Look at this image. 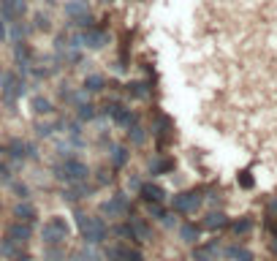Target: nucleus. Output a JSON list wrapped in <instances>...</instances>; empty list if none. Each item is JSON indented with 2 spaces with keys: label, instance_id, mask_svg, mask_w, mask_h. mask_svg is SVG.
I'll use <instances>...</instances> for the list:
<instances>
[{
  "label": "nucleus",
  "instance_id": "1",
  "mask_svg": "<svg viewBox=\"0 0 277 261\" xmlns=\"http://www.w3.org/2000/svg\"><path fill=\"white\" fill-rule=\"evenodd\" d=\"M68 234H71V226L63 215H52L41 229V237H44L46 247H60L65 239H68Z\"/></svg>",
  "mask_w": 277,
  "mask_h": 261
},
{
  "label": "nucleus",
  "instance_id": "2",
  "mask_svg": "<svg viewBox=\"0 0 277 261\" xmlns=\"http://www.w3.org/2000/svg\"><path fill=\"white\" fill-rule=\"evenodd\" d=\"M79 231H82V237L87 239L90 245L96 242H104L109 229H106V223L101 218H93V215H79Z\"/></svg>",
  "mask_w": 277,
  "mask_h": 261
},
{
  "label": "nucleus",
  "instance_id": "3",
  "mask_svg": "<svg viewBox=\"0 0 277 261\" xmlns=\"http://www.w3.org/2000/svg\"><path fill=\"white\" fill-rule=\"evenodd\" d=\"M57 177L65 180V183H84V180L90 177V169H87L79 158H68L57 166Z\"/></svg>",
  "mask_w": 277,
  "mask_h": 261
},
{
  "label": "nucleus",
  "instance_id": "4",
  "mask_svg": "<svg viewBox=\"0 0 277 261\" xmlns=\"http://www.w3.org/2000/svg\"><path fill=\"white\" fill-rule=\"evenodd\" d=\"M0 96L6 101H14V98L25 96V82L17 76V73H6L3 76V87H0Z\"/></svg>",
  "mask_w": 277,
  "mask_h": 261
},
{
  "label": "nucleus",
  "instance_id": "5",
  "mask_svg": "<svg viewBox=\"0 0 277 261\" xmlns=\"http://www.w3.org/2000/svg\"><path fill=\"white\" fill-rule=\"evenodd\" d=\"M171 207H174L177 212H185V215H188V212H196V210L201 207V196H199L196 191L179 193V196H174V199H171Z\"/></svg>",
  "mask_w": 277,
  "mask_h": 261
},
{
  "label": "nucleus",
  "instance_id": "6",
  "mask_svg": "<svg viewBox=\"0 0 277 261\" xmlns=\"http://www.w3.org/2000/svg\"><path fill=\"white\" fill-rule=\"evenodd\" d=\"M79 44L87 46V49H104V46L109 44V33L98 30V28H87L82 33V38H79Z\"/></svg>",
  "mask_w": 277,
  "mask_h": 261
},
{
  "label": "nucleus",
  "instance_id": "7",
  "mask_svg": "<svg viewBox=\"0 0 277 261\" xmlns=\"http://www.w3.org/2000/svg\"><path fill=\"white\" fill-rule=\"evenodd\" d=\"M25 11H28L25 0H0V14H3V19H22Z\"/></svg>",
  "mask_w": 277,
  "mask_h": 261
},
{
  "label": "nucleus",
  "instance_id": "8",
  "mask_svg": "<svg viewBox=\"0 0 277 261\" xmlns=\"http://www.w3.org/2000/svg\"><path fill=\"white\" fill-rule=\"evenodd\" d=\"M6 237L14 239V242L25 245L30 239V223H22V220H17V223H11L9 229H6Z\"/></svg>",
  "mask_w": 277,
  "mask_h": 261
},
{
  "label": "nucleus",
  "instance_id": "9",
  "mask_svg": "<svg viewBox=\"0 0 277 261\" xmlns=\"http://www.w3.org/2000/svg\"><path fill=\"white\" fill-rule=\"evenodd\" d=\"M106 109H109V117H112L117 125H125V128H131V123H133L131 109H125V106H120V104H112V106H106Z\"/></svg>",
  "mask_w": 277,
  "mask_h": 261
},
{
  "label": "nucleus",
  "instance_id": "10",
  "mask_svg": "<svg viewBox=\"0 0 277 261\" xmlns=\"http://www.w3.org/2000/svg\"><path fill=\"white\" fill-rule=\"evenodd\" d=\"M101 210H104L109 218H117V215H125L128 212V202H125V196H114V199H109V202H104Z\"/></svg>",
  "mask_w": 277,
  "mask_h": 261
},
{
  "label": "nucleus",
  "instance_id": "11",
  "mask_svg": "<svg viewBox=\"0 0 277 261\" xmlns=\"http://www.w3.org/2000/svg\"><path fill=\"white\" fill-rule=\"evenodd\" d=\"M109 258L112 261H144V258H141V253L131 250V247H120V245L109 250Z\"/></svg>",
  "mask_w": 277,
  "mask_h": 261
},
{
  "label": "nucleus",
  "instance_id": "12",
  "mask_svg": "<svg viewBox=\"0 0 277 261\" xmlns=\"http://www.w3.org/2000/svg\"><path fill=\"white\" fill-rule=\"evenodd\" d=\"M141 196H144V202H152V204H160L166 199V193H163V188H160V185H141Z\"/></svg>",
  "mask_w": 277,
  "mask_h": 261
},
{
  "label": "nucleus",
  "instance_id": "13",
  "mask_svg": "<svg viewBox=\"0 0 277 261\" xmlns=\"http://www.w3.org/2000/svg\"><path fill=\"white\" fill-rule=\"evenodd\" d=\"M226 226H228V218L223 215V212H209L207 220H204V229H209V231H215V229H226Z\"/></svg>",
  "mask_w": 277,
  "mask_h": 261
},
{
  "label": "nucleus",
  "instance_id": "14",
  "mask_svg": "<svg viewBox=\"0 0 277 261\" xmlns=\"http://www.w3.org/2000/svg\"><path fill=\"white\" fill-rule=\"evenodd\" d=\"M14 55H17V63L22 65V68H28V65H30V60H33V49H30L28 44H19Z\"/></svg>",
  "mask_w": 277,
  "mask_h": 261
},
{
  "label": "nucleus",
  "instance_id": "15",
  "mask_svg": "<svg viewBox=\"0 0 277 261\" xmlns=\"http://www.w3.org/2000/svg\"><path fill=\"white\" fill-rule=\"evenodd\" d=\"M226 256L234 258V261H253V253L245 250V247H239V245H231V247L226 250Z\"/></svg>",
  "mask_w": 277,
  "mask_h": 261
},
{
  "label": "nucleus",
  "instance_id": "16",
  "mask_svg": "<svg viewBox=\"0 0 277 261\" xmlns=\"http://www.w3.org/2000/svg\"><path fill=\"white\" fill-rule=\"evenodd\" d=\"M174 169V160L171 158H155L150 163V171L152 174H163V171H171Z\"/></svg>",
  "mask_w": 277,
  "mask_h": 261
},
{
  "label": "nucleus",
  "instance_id": "17",
  "mask_svg": "<svg viewBox=\"0 0 277 261\" xmlns=\"http://www.w3.org/2000/svg\"><path fill=\"white\" fill-rule=\"evenodd\" d=\"M179 239L182 242H196V239H199V229H196L193 223H182L179 226Z\"/></svg>",
  "mask_w": 277,
  "mask_h": 261
},
{
  "label": "nucleus",
  "instance_id": "18",
  "mask_svg": "<svg viewBox=\"0 0 277 261\" xmlns=\"http://www.w3.org/2000/svg\"><path fill=\"white\" fill-rule=\"evenodd\" d=\"M14 215H17V220H25V223H33V220H36V210H33L30 204H19L17 210H14Z\"/></svg>",
  "mask_w": 277,
  "mask_h": 261
},
{
  "label": "nucleus",
  "instance_id": "19",
  "mask_svg": "<svg viewBox=\"0 0 277 261\" xmlns=\"http://www.w3.org/2000/svg\"><path fill=\"white\" fill-rule=\"evenodd\" d=\"M215 250H218V245L196 247V261H215Z\"/></svg>",
  "mask_w": 277,
  "mask_h": 261
},
{
  "label": "nucleus",
  "instance_id": "20",
  "mask_svg": "<svg viewBox=\"0 0 277 261\" xmlns=\"http://www.w3.org/2000/svg\"><path fill=\"white\" fill-rule=\"evenodd\" d=\"M33 112H36V115H49V112H52V104L46 101V98L36 96V98H33Z\"/></svg>",
  "mask_w": 277,
  "mask_h": 261
},
{
  "label": "nucleus",
  "instance_id": "21",
  "mask_svg": "<svg viewBox=\"0 0 277 261\" xmlns=\"http://www.w3.org/2000/svg\"><path fill=\"white\" fill-rule=\"evenodd\" d=\"M128 160V150L125 147H112V166H123Z\"/></svg>",
  "mask_w": 277,
  "mask_h": 261
},
{
  "label": "nucleus",
  "instance_id": "22",
  "mask_svg": "<svg viewBox=\"0 0 277 261\" xmlns=\"http://www.w3.org/2000/svg\"><path fill=\"white\" fill-rule=\"evenodd\" d=\"M101 87H104V76H98V73H96V76H87V79H84V90L98 93Z\"/></svg>",
  "mask_w": 277,
  "mask_h": 261
},
{
  "label": "nucleus",
  "instance_id": "23",
  "mask_svg": "<svg viewBox=\"0 0 277 261\" xmlns=\"http://www.w3.org/2000/svg\"><path fill=\"white\" fill-rule=\"evenodd\" d=\"M96 117V106L93 104H82L79 106V120H93Z\"/></svg>",
  "mask_w": 277,
  "mask_h": 261
},
{
  "label": "nucleus",
  "instance_id": "24",
  "mask_svg": "<svg viewBox=\"0 0 277 261\" xmlns=\"http://www.w3.org/2000/svg\"><path fill=\"white\" fill-rule=\"evenodd\" d=\"M231 229H234L236 234H245V231H250V229H253V220H250V218H245V220H236V223L231 226Z\"/></svg>",
  "mask_w": 277,
  "mask_h": 261
},
{
  "label": "nucleus",
  "instance_id": "25",
  "mask_svg": "<svg viewBox=\"0 0 277 261\" xmlns=\"http://www.w3.org/2000/svg\"><path fill=\"white\" fill-rule=\"evenodd\" d=\"M239 185H242V188H253V177H250V171L239 174Z\"/></svg>",
  "mask_w": 277,
  "mask_h": 261
},
{
  "label": "nucleus",
  "instance_id": "26",
  "mask_svg": "<svg viewBox=\"0 0 277 261\" xmlns=\"http://www.w3.org/2000/svg\"><path fill=\"white\" fill-rule=\"evenodd\" d=\"M36 28H38V30H49V19L38 14V17H36Z\"/></svg>",
  "mask_w": 277,
  "mask_h": 261
},
{
  "label": "nucleus",
  "instance_id": "27",
  "mask_svg": "<svg viewBox=\"0 0 277 261\" xmlns=\"http://www.w3.org/2000/svg\"><path fill=\"white\" fill-rule=\"evenodd\" d=\"M0 180H9V169L6 166H0Z\"/></svg>",
  "mask_w": 277,
  "mask_h": 261
},
{
  "label": "nucleus",
  "instance_id": "28",
  "mask_svg": "<svg viewBox=\"0 0 277 261\" xmlns=\"http://www.w3.org/2000/svg\"><path fill=\"white\" fill-rule=\"evenodd\" d=\"M6 38V28H3V22H0V41Z\"/></svg>",
  "mask_w": 277,
  "mask_h": 261
},
{
  "label": "nucleus",
  "instance_id": "29",
  "mask_svg": "<svg viewBox=\"0 0 277 261\" xmlns=\"http://www.w3.org/2000/svg\"><path fill=\"white\" fill-rule=\"evenodd\" d=\"M272 250H274V253H277V242H274V245H272Z\"/></svg>",
  "mask_w": 277,
  "mask_h": 261
}]
</instances>
